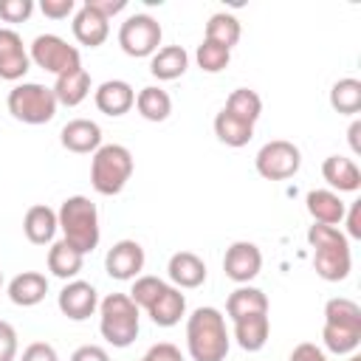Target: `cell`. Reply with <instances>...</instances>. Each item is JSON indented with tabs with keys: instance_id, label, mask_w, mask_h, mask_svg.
Returning <instances> with one entry per match:
<instances>
[{
	"instance_id": "1",
	"label": "cell",
	"mask_w": 361,
	"mask_h": 361,
	"mask_svg": "<svg viewBox=\"0 0 361 361\" xmlns=\"http://www.w3.org/2000/svg\"><path fill=\"white\" fill-rule=\"evenodd\" d=\"M231 347V336L226 330V316L206 305L195 307L186 319V350L192 361H226Z\"/></svg>"
},
{
	"instance_id": "2",
	"label": "cell",
	"mask_w": 361,
	"mask_h": 361,
	"mask_svg": "<svg viewBox=\"0 0 361 361\" xmlns=\"http://www.w3.org/2000/svg\"><path fill=\"white\" fill-rule=\"evenodd\" d=\"M307 245L313 248V268L324 282H341L350 276L353 268L350 240L338 226L313 223L307 228Z\"/></svg>"
},
{
	"instance_id": "3",
	"label": "cell",
	"mask_w": 361,
	"mask_h": 361,
	"mask_svg": "<svg viewBox=\"0 0 361 361\" xmlns=\"http://www.w3.org/2000/svg\"><path fill=\"white\" fill-rule=\"evenodd\" d=\"M322 341L333 355H350L361 347V307L347 296H333L324 305Z\"/></svg>"
},
{
	"instance_id": "4",
	"label": "cell",
	"mask_w": 361,
	"mask_h": 361,
	"mask_svg": "<svg viewBox=\"0 0 361 361\" xmlns=\"http://www.w3.org/2000/svg\"><path fill=\"white\" fill-rule=\"evenodd\" d=\"M56 220H59L62 240L71 243L79 254H90L99 245V240H102L99 209L90 197H85V195L65 197L59 212H56Z\"/></svg>"
},
{
	"instance_id": "5",
	"label": "cell",
	"mask_w": 361,
	"mask_h": 361,
	"mask_svg": "<svg viewBox=\"0 0 361 361\" xmlns=\"http://www.w3.org/2000/svg\"><path fill=\"white\" fill-rule=\"evenodd\" d=\"M141 310L130 293H107L99 302V333L107 344L124 350L138 338Z\"/></svg>"
},
{
	"instance_id": "6",
	"label": "cell",
	"mask_w": 361,
	"mask_h": 361,
	"mask_svg": "<svg viewBox=\"0 0 361 361\" xmlns=\"http://www.w3.org/2000/svg\"><path fill=\"white\" fill-rule=\"evenodd\" d=\"M133 152L124 144H102L90 158V183L99 195H118L133 178Z\"/></svg>"
},
{
	"instance_id": "7",
	"label": "cell",
	"mask_w": 361,
	"mask_h": 361,
	"mask_svg": "<svg viewBox=\"0 0 361 361\" xmlns=\"http://www.w3.org/2000/svg\"><path fill=\"white\" fill-rule=\"evenodd\" d=\"M8 113L23 124H48L56 116V96L39 82H20L8 90Z\"/></svg>"
},
{
	"instance_id": "8",
	"label": "cell",
	"mask_w": 361,
	"mask_h": 361,
	"mask_svg": "<svg viewBox=\"0 0 361 361\" xmlns=\"http://www.w3.org/2000/svg\"><path fill=\"white\" fill-rule=\"evenodd\" d=\"M28 56L37 68H42L54 76H62L73 68H82L79 48L71 45L68 39H62L59 34H37L31 48H28Z\"/></svg>"
},
{
	"instance_id": "9",
	"label": "cell",
	"mask_w": 361,
	"mask_h": 361,
	"mask_svg": "<svg viewBox=\"0 0 361 361\" xmlns=\"http://www.w3.org/2000/svg\"><path fill=\"white\" fill-rule=\"evenodd\" d=\"M161 39H164V28L149 14H130L121 23V28H118V45H121V51L127 56H135V59L152 56L161 48Z\"/></svg>"
},
{
	"instance_id": "10",
	"label": "cell",
	"mask_w": 361,
	"mask_h": 361,
	"mask_svg": "<svg viewBox=\"0 0 361 361\" xmlns=\"http://www.w3.org/2000/svg\"><path fill=\"white\" fill-rule=\"evenodd\" d=\"M254 166L265 180H288V178H293L299 172L302 152H299V147L293 141L274 138V141L259 147V152L254 158Z\"/></svg>"
},
{
	"instance_id": "11",
	"label": "cell",
	"mask_w": 361,
	"mask_h": 361,
	"mask_svg": "<svg viewBox=\"0 0 361 361\" xmlns=\"http://www.w3.org/2000/svg\"><path fill=\"white\" fill-rule=\"evenodd\" d=\"M144 262H147V254L138 240H118V243H113V248L104 257V271L110 279L130 282V279L141 276Z\"/></svg>"
},
{
	"instance_id": "12",
	"label": "cell",
	"mask_w": 361,
	"mask_h": 361,
	"mask_svg": "<svg viewBox=\"0 0 361 361\" xmlns=\"http://www.w3.org/2000/svg\"><path fill=\"white\" fill-rule=\"evenodd\" d=\"M56 307L71 322H85L99 310V290L85 279H71L56 296Z\"/></svg>"
},
{
	"instance_id": "13",
	"label": "cell",
	"mask_w": 361,
	"mask_h": 361,
	"mask_svg": "<svg viewBox=\"0 0 361 361\" xmlns=\"http://www.w3.org/2000/svg\"><path fill=\"white\" fill-rule=\"evenodd\" d=\"M223 271L231 282L237 285H248L251 279H257V274L262 271V251L248 243V240H237L226 248L223 257Z\"/></svg>"
},
{
	"instance_id": "14",
	"label": "cell",
	"mask_w": 361,
	"mask_h": 361,
	"mask_svg": "<svg viewBox=\"0 0 361 361\" xmlns=\"http://www.w3.org/2000/svg\"><path fill=\"white\" fill-rule=\"evenodd\" d=\"M31 68V56L23 45V37L14 28H0V79L20 82Z\"/></svg>"
},
{
	"instance_id": "15",
	"label": "cell",
	"mask_w": 361,
	"mask_h": 361,
	"mask_svg": "<svg viewBox=\"0 0 361 361\" xmlns=\"http://www.w3.org/2000/svg\"><path fill=\"white\" fill-rule=\"evenodd\" d=\"M93 102H96L99 113H104L110 118H118V116H124L135 107V90L124 79H107L93 90Z\"/></svg>"
},
{
	"instance_id": "16",
	"label": "cell",
	"mask_w": 361,
	"mask_h": 361,
	"mask_svg": "<svg viewBox=\"0 0 361 361\" xmlns=\"http://www.w3.org/2000/svg\"><path fill=\"white\" fill-rule=\"evenodd\" d=\"M166 276L175 288H200L206 282V262L195 254V251H175L166 262Z\"/></svg>"
},
{
	"instance_id": "17",
	"label": "cell",
	"mask_w": 361,
	"mask_h": 361,
	"mask_svg": "<svg viewBox=\"0 0 361 361\" xmlns=\"http://www.w3.org/2000/svg\"><path fill=\"white\" fill-rule=\"evenodd\" d=\"M59 141L68 152H76V155H93L99 147H102V127L90 118H71L62 133H59Z\"/></svg>"
},
{
	"instance_id": "18",
	"label": "cell",
	"mask_w": 361,
	"mask_h": 361,
	"mask_svg": "<svg viewBox=\"0 0 361 361\" xmlns=\"http://www.w3.org/2000/svg\"><path fill=\"white\" fill-rule=\"evenodd\" d=\"M73 37L79 45H87V48H99L107 37H110V20H104L96 8H90L87 3H82L76 11H73Z\"/></svg>"
},
{
	"instance_id": "19",
	"label": "cell",
	"mask_w": 361,
	"mask_h": 361,
	"mask_svg": "<svg viewBox=\"0 0 361 361\" xmlns=\"http://www.w3.org/2000/svg\"><path fill=\"white\" fill-rule=\"evenodd\" d=\"M322 178L333 192H358L361 189V169L353 158L344 155H327L322 161Z\"/></svg>"
},
{
	"instance_id": "20",
	"label": "cell",
	"mask_w": 361,
	"mask_h": 361,
	"mask_svg": "<svg viewBox=\"0 0 361 361\" xmlns=\"http://www.w3.org/2000/svg\"><path fill=\"white\" fill-rule=\"evenodd\" d=\"M305 206L313 223H322V226H338L347 212V203L333 189H310L305 197Z\"/></svg>"
},
{
	"instance_id": "21",
	"label": "cell",
	"mask_w": 361,
	"mask_h": 361,
	"mask_svg": "<svg viewBox=\"0 0 361 361\" xmlns=\"http://www.w3.org/2000/svg\"><path fill=\"white\" fill-rule=\"evenodd\" d=\"M56 231H59V220H56V212H54L51 206L34 203V206L25 212V217H23V234H25L28 243H34V245H48V243H54Z\"/></svg>"
},
{
	"instance_id": "22",
	"label": "cell",
	"mask_w": 361,
	"mask_h": 361,
	"mask_svg": "<svg viewBox=\"0 0 361 361\" xmlns=\"http://www.w3.org/2000/svg\"><path fill=\"white\" fill-rule=\"evenodd\" d=\"M147 316L158 327H175L186 316V296L180 293V288L166 282V288L158 293V299L147 307Z\"/></svg>"
},
{
	"instance_id": "23",
	"label": "cell",
	"mask_w": 361,
	"mask_h": 361,
	"mask_svg": "<svg viewBox=\"0 0 361 361\" xmlns=\"http://www.w3.org/2000/svg\"><path fill=\"white\" fill-rule=\"evenodd\" d=\"M48 293V276L39 271H23L8 282V299L17 307H34Z\"/></svg>"
},
{
	"instance_id": "24",
	"label": "cell",
	"mask_w": 361,
	"mask_h": 361,
	"mask_svg": "<svg viewBox=\"0 0 361 361\" xmlns=\"http://www.w3.org/2000/svg\"><path fill=\"white\" fill-rule=\"evenodd\" d=\"M189 68V54L183 45H164L149 56V73L158 82H172L180 79Z\"/></svg>"
},
{
	"instance_id": "25",
	"label": "cell",
	"mask_w": 361,
	"mask_h": 361,
	"mask_svg": "<svg viewBox=\"0 0 361 361\" xmlns=\"http://www.w3.org/2000/svg\"><path fill=\"white\" fill-rule=\"evenodd\" d=\"M268 336H271L268 313H251V316L234 319V341L245 353H259L268 344Z\"/></svg>"
},
{
	"instance_id": "26",
	"label": "cell",
	"mask_w": 361,
	"mask_h": 361,
	"mask_svg": "<svg viewBox=\"0 0 361 361\" xmlns=\"http://www.w3.org/2000/svg\"><path fill=\"white\" fill-rule=\"evenodd\" d=\"M51 90L56 96V104L76 107V104H82L90 96V73L85 68H73V71L56 76V82H54Z\"/></svg>"
},
{
	"instance_id": "27",
	"label": "cell",
	"mask_w": 361,
	"mask_h": 361,
	"mask_svg": "<svg viewBox=\"0 0 361 361\" xmlns=\"http://www.w3.org/2000/svg\"><path fill=\"white\" fill-rule=\"evenodd\" d=\"M82 265H85V254H79L71 243H65V240L51 243V248H48V271L56 279H65V282L76 279Z\"/></svg>"
},
{
	"instance_id": "28",
	"label": "cell",
	"mask_w": 361,
	"mask_h": 361,
	"mask_svg": "<svg viewBox=\"0 0 361 361\" xmlns=\"http://www.w3.org/2000/svg\"><path fill=\"white\" fill-rule=\"evenodd\" d=\"M226 313H228L231 322L243 319V316H251V313H268V296L254 285H240L228 293Z\"/></svg>"
},
{
	"instance_id": "29",
	"label": "cell",
	"mask_w": 361,
	"mask_h": 361,
	"mask_svg": "<svg viewBox=\"0 0 361 361\" xmlns=\"http://www.w3.org/2000/svg\"><path fill=\"white\" fill-rule=\"evenodd\" d=\"M135 110L141 118L147 121H166L169 113H172V99L164 87H155V85H147L135 93Z\"/></svg>"
},
{
	"instance_id": "30",
	"label": "cell",
	"mask_w": 361,
	"mask_h": 361,
	"mask_svg": "<svg viewBox=\"0 0 361 361\" xmlns=\"http://www.w3.org/2000/svg\"><path fill=\"white\" fill-rule=\"evenodd\" d=\"M214 135H217V141H223L226 147H245L251 138H254V124H248V121H243V118H237V116H231L228 110H220L217 116H214Z\"/></svg>"
},
{
	"instance_id": "31",
	"label": "cell",
	"mask_w": 361,
	"mask_h": 361,
	"mask_svg": "<svg viewBox=\"0 0 361 361\" xmlns=\"http://www.w3.org/2000/svg\"><path fill=\"white\" fill-rule=\"evenodd\" d=\"M240 37H243V25H240V20H237L234 14L217 11V14L209 17L203 39H212V42H217V45H223V48L231 51V48L240 42Z\"/></svg>"
},
{
	"instance_id": "32",
	"label": "cell",
	"mask_w": 361,
	"mask_h": 361,
	"mask_svg": "<svg viewBox=\"0 0 361 361\" xmlns=\"http://www.w3.org/2000/svg\"><path fill=\"white\" fill-rule=\"evenodd\" d=\"M330 107L341 116H355L361 110V82L353 76L338 79L330 87Z\"/></svg>"
},
{
	"instance_id": "33",
	"label": "cell",
	"mask_w": 361,
	"mask_h": 361,
	"mask_svg": "<svg viewBox=\"0 0 361 361\" xmlns=\"http://www.w3.org/2000/svg\"><path fill=\"white\" fill-rule=\"evenodd\" d=\"M223 110H228L231 116H237V118H243L248 124H257V118L262 116V99L251 87H237V90L228 93Z\"/></svg>"
},
{
	"instance_id": "34",
	"label": "cell",
	"mask_w": 361,
	"mask_h": 361,
	"mask_svg": "<svg viewBox=\"0 0 361 361\" xmlns=\"http://www.w3.org/2000/svg\"><path fill=\"white\" fill-rule=\"evenodd\" d=\"M195 62H197V68L203 73H220V71L228 68L231 51L223 48V45H217V42H212V39H203L197 45V51H195Z\"/></svg>"
},
{
	"instance_id": "35",
	"label": "cell",
	"mask_w": 361,
	"mask_h": 361,
	"mask_svg": "<svg viewBox=\"0 0 361 361\" xmlns=\"http://www.w3.org/2000/svg\"><path fill=\"white\" fill-rule=\"evenodd\" d=\"M166 288V282L161 276H152V274H144V276H135L133 279V288H130V299L138 305V310H147L158 293Z\"/></svg>"
},
{
	"instance_id": "36",
	"label": "cell",
	"mask_w": 361,
	"mask_h": 361,
	"mask_svg": "<svg viewBox=\"0 0 361 361\" xmlns=\"http://www.w3.org/2000/svg\"><path fill=\"white\" fill-rule=\"evenodd\" d=\"M34 14V0H0L3 23H25Z\"/></svg>"
},
{
	"instance_id": "37",
	"label": "cell",
	"mask_w": 361,
	"mask_h": 361,
	"mask_svg": "<svg viewBox=\"0 0 361 361\" xmlns=\"http://www.w3.org/2000/svg\"><path fill=\"white\" fill-rule=\"evenodd\" d=\"M17 350H20L17 330L0 319V361H17Z\"/></svg>"
},
{
	"instance_id": "38",
	"label": "cell",
	"mask_w": 361,
	"mask_h": 361,
	"mask_svg": "<svg viewBox=\"0 0 361 361\" xmlns=\"http://www.w3.org/2000/svg\"><path fill=\"white\" fill-rule=\"evenodd\" d=\"M39 11L51 20H65L76 11V0H42L39 3Z\"/></svg>"
},
{
	"instance_id": "39",
	"label": "cell",
	"mask_w": 361,
	"mask_h": 361,
	"mask_svg": "<svg viewBox=\"0 0 361 361\" xmlns=\"http://www.w3.org/2000/svg\"><path fill=\"white\" fill-rule=\"evenodd\" d=\"M20 361H59V355H56V350L48 341H31L23 350V358Z\"/></svg>"
},
{
	"instance_id": "40",
	"label": "cell",
	"mask_w": 361,
	"mask_h": 361,
	"mask_svg": "<svg viewBox=\"0 0 361 361\" xmlns=\"http://www.w3.org/2000/svg\"><path fill=\"white\" fill-rule=\"evenodd\" d=\"M288 361H330V358H327V353H324L319 344H313V341H302V344L293 347V353H290Z\"/></svg>"
},
{
	"instance_id": "41",
	"label": "cell",
	"mask_w": 361,
	"mask_h": 361,
	"mask_svg": "<svg viewBox=\"0 0 361 361\" xmlns=\"http://www.w3.org/2000/svg\"><path fill=\"white\" fill-rule=\"evenodd\" d=\"M147 358H149V361H183V353H180L175 344L161 341V344H152V347L147 350Z\"/></svg>"
},
{
	"instance_id": "42",
	"label": "cell",
	"mask_w": 361,
	"mask_h": 361,
	"mask_svg": "<svg viewBox=\"0 0 361 361\" xmlns=\"http://www.w3.org/2000/svg\"><path fill=\"white\" fill-rule=\"evenodd\" d=\"M341 223H347V240L353 237V240H358L361 237V200H353L350 203V209L344 212V220Z\"/></svg>"
},
{
	"instance_id": "43",
	"label": "cell",
	"mask_w": 361,
	"mask_h": 361,
	"mask_svg": "<svg viewBox=\"0 0 361 361\" xmlns=\"http://www.w3.org/2000/svg\"><path fill=\"white\" fill-rule=\"evenodd\" d=\"M90 8H96L104 20H113L116 14H121L127 8V0H85Z\"/></svg>"
},
{
	"instance_id": "44",
	"label": "cell",
	"mask_w": 361,
	"mask_h": 361,
	"mask_svg": "<svg viewBox=\"0 0 361 361\" xmlns=\"http://www.w3.org/2000/svg\"><path fill=\"white\" fill-rule=\"evenodd\" d=\"M71 361H110V355H107V350L99 347V344H82V347L73 350Z\"/></svg>"
},
{
	"instance_id": "45",
	"label": "cell",
	"mask_w": 361,
	"mask_h": 361,
	"mask_svg": "<svg viewBox=\"0 0 361 361\" xmlns=\"http://www.w3.org/2000/svg\"><path fill=\"white\" fill-rule=\"evenodd\" d=\"M358 133H361V121L355 118V121L350 124V130H347V135H350V147H353V152H355V155L361 152V141H358Z\"/></svg>"
},
{
	"instance_id": "46",
	"label": "cell",
	"mask_w": 361,
	"mask_h": 361,
	"mask_svg": "<svg viewBox=\"0 0 361 361\" xmlns=\"http://www.w3.org/2000/svg\"><path fill=\"white\" fill-rule=\"evenodd\" d=\"M347 361H361V355H358V353H350V358H347Z\"/></svg>"
},
{
	"instance_id": "47",
	"label": "cell",
	"mask_w": 361,
	"mask_h": 361,
	"mask_svg": "<svg viewBox=\"0 0 361 361\" xmlns=\"http://www.w3.org/2000/svg\"><path fill=\"white\" fill-rule=\"evenodd\" d=\"M0 288H3V271H0Z\"/></svg>"
},
{
	"instance_id": "48",
	"label": "cell",
	"mask_w": 361,
	"mask_h": 361,
	"mask_svg": "<svg viewBox=\"0 0 361 361\" xmlns=\"http://www.w3.org/2000/svg\"><path fill=\"white\" fill-rule=\"evenodd\" d=\"M141 361H149V358H147V355H144V358H141Z\"/></svg>"
}]
</instances>
